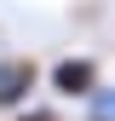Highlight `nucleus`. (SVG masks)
<instances>
[{"mask_svg":"<svg viewBox=\"0 0 115 121\" xmlns=\"http://www.w3.org/2000/svg\"><path fill=\"white\" fill-rule=\"evenodd\" d=\"M29 86H35V69H29V64H17V58L0 64V104H17Z\"/></svg>","mask_w":115,"mask_h":121,"instance_id":"f03ea898","label":"nucleus"},{"mask_svg":"<svg viewBox=\"0 0 115 121\" xmlns=\"http://www.w3.org/2000/svg\"><path fill=\"white\" fill-rule=\"evenodd\" d=\"M23 121H52V115H46V110H29V115H23Z\"/></svg>","mask_w":115,"mask_h":121,"instance_id":"20e7f679","label":"nucleus"},{"mask_svg":"<svg viewBox=\"0 0 115 121\" xmlns=\"http://www.w3.org/2000/svg\"><path fill=\"white\" fill-rule=\"evenodd\" d=\"M52 81H58V92H92L98 69H92V58H63V64L52 69Z\"/></svg>","mask_w":115,"mask_h":121,"instance_id":"f257e3e1","label":"nucleus"},{"mask_svg":"<svg viewBox=\"0 0 115 121\" xmlns=\"http://www.w3.org/2000/svg\"><path fill=\"white\" fill-rule=\"evenodd\" d=\"M92 121H115V86H92Z\"/></svg>","mask_w":115,"mask_h":121,"instance_id":"7ed1b4c3","label":"nucleus"}]
</instances>
